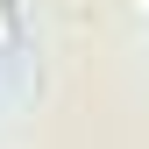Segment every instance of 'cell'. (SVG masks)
I'll return each mask as SVG.
<instances>
[{"label": "cell", "mask_w": 149, "mask_h": 149, "mask_svg": "<svg viewBox=\"0 0 149 149\" xmlns=\"http://www.w3.org/2000/svg\"><path fill=\"white\" fill-rule=\"evenodd\" d=\"M22 43V14H14V0H0V57Z\"/></svg>", "instance_id": "obj_1"}]
</instances>
